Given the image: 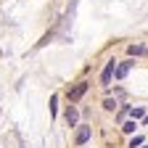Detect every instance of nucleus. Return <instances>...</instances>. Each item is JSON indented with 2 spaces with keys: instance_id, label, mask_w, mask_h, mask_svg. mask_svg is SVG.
<instances>
[{
  "instance_id": "obj_3",
  "label": "nucleus",
  "mask_w": 148,
  "mask_h": 148,
  "mask_svg": "<svg viewBox=\"0 0 148 148\" xmlns=\"http://www.w3.org/2000/svg\"><path fill=\"white\" fill-rule=\"evenodd\" d=\"M116 64H119V61L111 58V61L103 66V71H101V85H111V77H114V71H116Z\"/></svg>"
},
{
  "instance_id": "obj_6",
  "label": "nucleus",
  "mask_w": 148,
  "mask_h": 148,
  "mask_svg": "<svg viewBox=\"0 0 148 148\" xmlns=\"http://www.w3.org/2000/svg\"><path fill=\"white\" fill-rule=\"evenodd\" d=\"M127 53H130V56H145V53H148V45H143V42L130 45V48H127Z\"/></svg>"
},
{
  "instance_id": "obj_1",
  "label": "nucleus",
  "mask_w": 148,
  "mask_h": 148,
  "mask_svg": "<svg viewBox=\"0 0 148 148\" xmlns=\"http://www.w3.org/2000/svg\"><path fill=\"white\" fill-rule=\"evenodd\" d=\"M90 135H92V127H90V124H79V127H77V135H74V145L82 148V145L90 140Z\"/></svg>"
},
{
  "instance_id": "obj_7",
  "label": "nucleus",
  "mask_w": 148,
  "mask_h": 148,
  "mask_svg": "<svg viewBox=\"0 0 148 148\" xmlns=\"http://www.w3.org/2000/svg\"><path fill=\"white\" fill-rule=\"evenodd\" d=\"M135 130H138V119H132V116H130V119L122 124V132H127V135H132Z\"/></svg>"
},
{
  "instance_id": "obj_4",
  "label": "nucleus",
  "mask_w": 148,
  "mask_h": 148,
  "mask_svg": "<svg viewBox=\"0 0 148 148\" xmlns=\"http://www.w3.org/2000/svg\"><path fill=\"white\" fill-rule=\"evenodd\" d=\"M130 69H132V58L119 61V64H116V71H114V79H124L127 74H130Z\"/></svg>"
},
{
  "instance_id": "obj_9",
  "label": "nucleus",
  "mask_w": 148,
  "mask_h": 148,
  "mask_svg": "<svg viewBox=\"0 0 148 148\" xmlns=\"http://www.w3.org/2000/svg\"><path fill=\"white\" fill-rule=\"evenodd\" d=\"M143 143H145V138H143V135H132V140H130V148H140Z\"/></svg>"
},
{
  "instance_id": "obj_5",
  "label": "nucleus",
  "mask_w": 148,
  "mask_h": 148,
  "mask_svg": "<svg viewBox=\"0 0 148 148\" xmlns=\"http://www.w3.org/2000/svg\"><path fill=\"white\" fill-rule=\"evenodd\" d=\"M66 124H69V127H79V111L74 108V106L66 108Z\"/></svg>"
},
{
  "instance_id": "obj_14",
  "label": "nucleus",
  "mask_w": 148,
  "mask_h": 148,
  "mask_svg": "<svg viewBox=\"0 0 148 148\" xmlns=\"http://www.w3.org/2000/svg\"><path fill=\"white\" fill-rule=\"evenodd\" d=\"M140 148H148V145H145V143H143V145H140Z\"/></svg>"
},
{
  "instance_id": "obj_11",
  "label": "nucleus",
  "mask_w": 148,
  "mask_h": 148,
  "mask_svg": "<svg viewBox=\"0 0 148 148\" xmlns=\"http://www.w3.org/2000/svg\"><path fill=\"white\" fill-rule=\"evenodd\" d=\"M130 111H132V108H130V106H122L116 116H119V119H124V116H130Z\"/></svg>"
},
{
  "instance_id": "obj_13",
  "label": "nucleus",
  "mask_w": 148,
  "mask_h": 148,
  "mask_svg": "<svg viewBox=\"0 0 148 148\" xmlns=\"http://www.w3.org/2000/svg\"><path fill=\"white\" fill-rule=\"evenodd\" d=\"M143 124H148V114H145V116H143Z\"/></svg>"
},
{
  "instance_id": "obj_12",
  "label": "nucleus",
  "mask_w": 148,
  "mask_h": 148,
  "mask_svg": "<svg viewBox=\"0 0 148 148\" xmlns=\"http://www.w3.org/2000/svg\"><path fill=\"white\" fill-rule=\"evenodd\" d=\"M56 106H58V95H50V114H56Z\"/></svg>"
},
{
  "instance_id": "obj_10",
  "label": "nucleus",
  "mask_w": 148,
  "mask_h": 148,
  "mask_svg": "<svg viewBox=\"0 0 148 148\" xmlns=\"http://www.w3.org/2000/svg\"><path fill=\"white\" fill-rule=\"evenodd\" d=\"M103 108H106V111H114V108H116V98H106V101H103Z\"/></svg>"
},
{
  "instance_id": "obj_2",
  "label": "nucleus",
  "mask_w": 148,
  "mask_h": 148,
  "mask_svg": "<svg viewBox=\"0 0 148 148\" xmlns=\"http://www.w3.org/2000/svg\"><path fill=\"white\" fill-rule=\"evenodd\" d=\"M87 87H90L87 82H79V85L69 87V92H66V95H69V101H71V103H77V101H79V98L85 95V92H87Z\"/></svg>"
},
{
  "instance_id": "obj_8",
  "label": "nucleus",
  "mask_w": 148,
  "mask_h": 148,
  "mask_svg": "<svg viewBox=\"0 0 148 148\" xmlns=\"http://www.w3.org/2000/svg\"><path fill=\"white\" fill-rule=\"evenodd\" d=\"M130 116H132V119H143V116H145V108H143V106H135L132 111H130Z\"/></svg>"
}]
</instances>
